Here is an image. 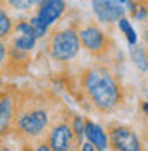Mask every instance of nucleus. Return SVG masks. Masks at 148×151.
Here are the masks:
<instances>
[{
    "instance_id": "obj_1",
    "label": "nucleus",
    "mask_w": 148,
    "mask_h": 151,
    "mask_svg": "<svg viewBox=\"0 0 148 151\" xmlns=\"http://www.w3.org/2000/svg\"><path fill=\"white\" fill-rule=\"evenodd\" d=\"M59 101H54L40 93L17 91L12 136L26 144H40L57 119Z\"/></svg>"
},
{
    "instance_id": "obj_2",
    "label": "nucleus",
    "mask_w": 148,
    "mask_h": 151,
    "mask_svg": "<svg viewBox=\"0 0 148 151\" xmlns=\"http://www.w3.org/2000/svg\"><path fill=\"white\" fill-rule=\"evenodd\" d=\"M81 91L88 103L102 113H114L124 101V89L119 79L103 64H95L81 74Z\"/></svg>"
},
{
    "instance_id": "obj_3",
    "label": "nucleus",
    "mask_w": 148,
    "mask_h": 151,
    "mask_svg": "<svg viewBox=\"0 0 148 151\" xmlns=\"http://www.w3.org/2000/svg\"><path fill=\"white\" fill-rule=\"evenodd\" d=\"M46 52L52 60L60 64L73 62L81 52V41L78 36V29L60 28L46 35Z\"/></svg>"
},
{
    "instance_id": "obj_4",
    "label": "nucleus",
    "mask_w": 148,
    "mask_h": 151,
    "mask_svg": "<svg viewBox=\"0 0 148 151\" xmlns=\"http://www.w3.org/2000/svg\"><path fill=\"white\" fill-rule=\"evenodd\" d=\"M78 36H79V41H81V48H84L90 55L102 57L109 52V45H110L109 35L96 22L83 24L78 29Z\"/></svg>"
},
{
    "instance_id": "obj_5",
    "label": "nucleus",
    "mask_w": 148,
    "mask_h": 151,
    "mask_svg": "<svg viewBox=\"0 0 148 151\" xmlns=\"http://www.w3.org/2000/svg\"><path fill=\"white\" fill-rule=\"evenodd\" d=\"M45 142L52 151L74 150L76 148V137H74L73 127H71V120L67 117H59L46 132Z\"/></svg>"
},
{
    "instance_id": "obj_6",
    "label": "nucleus",
    "mask_w": 148,
    "mask_h": 151,
    "mask_svg": "<svg viewBox=\"0 0 148 151\" xmlns=\"http://www.w3.org/2000/svg\"><path fill=\"white\" fill-rule=\"evenodd\" d=\"M109 148L115 151H141L143 142L138 134L128 125H110L109 129Z\"/></svg>"
},
{
    "instance_id": "obj_7",
    "label": "nucleus",
    "mask_w": 148,
    "mask_h": 151,
    "mask_svg": "<svg viewBox=\"0 0 148 151\" xmlns=\"http://www.w3.org/2000/svg\"><path fill=\"white\" fill-rule=\"evenodd\" d=\"M38 38L35 35V31L31 28L28 19H21L17 22H14V28H12V33L10 36L7 38V47L14 48V50H19V52H33L35 47H36Z\"/></svg>"
},
{
    "instance_id": "obj_8",
    "label": "nucleus",
    "mask_w": 148,
    "mask_h": 151,
    "mask_svg": "<svg viewBox=\"0 0 148 151\" xmlns=\"http://www.w3.org/2000/svg\"><path fill=\"white\" fill-rule=\"evenodd\" d=\"M16 98H17V89L4 88L0 91V139H5V137L12 136Z\"/></svg>"
},
{
    "instance_id": "obj_9",
    "label": "nucleus",
    "mask_w": 148,
    "mask_h": 151,
    "mask_svg": "<svg viewBox=\"0 0 148 151\" xmlns=\"http://www.w3.org/2000/svg\"><path fill=\"white\" fill-rule=\"evenodd\" d=\"M91 9L100 24H114L126 16V9L119 0H91Z\"/></svg>"
},
{
    "instance_id": "obj_10",
    "label": "nucleus",
    "mask_w": 148,
    "mask_h": 151,
    "mask_svg": "<svg viewBox=\"0 0 148 151\" xmlns=\"http://www.w3.org/2000/svg\"><path fill=\"white\" fill-rule=\"evenodd\" d=\"M67 4L65 0H41L36 5V16L45 26H54L59 19L64 16Z\"/></svg>"
},
{
    "instance_id": "obj_11",
    "label": "nucleus",
    "mask_w": 148,
    "mask_h": 151,
    "mask_svg": "<svg viewBox=\"0 0 148 151\" xmlns=\"http://www.w3.org/2000/svg\"><path fill=\"white\" fill-rule=\"evenodd\" d=\"M84 137L86 141H90L95 146V150L105 151L109 150V136L103 131L100 124L93 122L90 119H84Z\"/></svg>"
},
{
    "instance_id": "obj_12",
    "label": "nucleus",
    "mask_w": 148,
    "mask_h": 151,
    "mask_svg": "<svg viewBox=\"0 0 148 151\" xmlns=\"http://www.w3.org/2000/svg\"><path fill=\"white\" fill-rule=\"evenodd\" d=\"M129 58L133 62V65L136 67L139 72H143V74L148 72V53L138 41L129 45Z\"/></svg>"
},
{
    "instance_id": "obj_13",
    "label": "nucleus",
    "mask_w": 148,
    "mask_h": 151,
    "mask_svg": "<svg viewBox=\"0 0 148 151\" xmlns=\"http://www.w3.org/2000/svg\"><path fill=\"white\" fill-rule=\"evenodd\" d=\"M0 5L4 9L14 10V12H28L33 9L31 0H0Z\"/></svg>"
},
{
    "instance_id": "obj_14",
    "label": "nucleus",
    "mask_w": 148,
    "mask_h": 151,
    "mask_svg": "<svg viewBox=\"0 0 148 151\" xmlns=\"http://www.w3.org/2000/svg\"><path fill=\"white\" fill-rule=\"evenodd\" d=\"M117 24H119V29L124 33V36H126V41L133 45V43H136L138 41V35H136V31L133 28V24H131V21L128 16H122V17L117 21Z\"/></svg>"
},
{
    "instance_id": "obj_15",
    "label": "nucleus",
    "mask_w": 148,
    "mask_h": 151,
    "mask_svg": "<svg viewBox=\"0 0 148 151\" xmlns=\"http://www.w3.org/2000/svg\"><path fill=\"white\" fill-rule=\"evenodd\" d=\"M71 127H73L74 137H76V144L79 146L84 141V117L74 115L73 119H71Z\"/></svg>"
},
{
    "instance_id": "obj_16",
    "label": "nucleus",
    "mask_w": 148,
    "mask_h": 151,
    "mask_svg": "<svg viewBox=\"0 0 148 151\" xmlns=\"http://www.w3.org/2000/svg\"><path fill=\"white\" fill-rule=\"evenodd\" d=\"M29 24H31V28H33V31H35V35H36L38 40H43V38H46V35H48V26H45L40 19L36 17V16H33V17H29Z\"/></svg>"
},
{
    "instance_id": "obj_17",
    "label": "nucleus",
    "mask_w": 148,
    "mask_h": 151,
    "mask_svg": "<svg viewBox=\"0 0 148 151\" xmlns=\"http://www.w3.org/2000/svg\"><path fill=\"white\" fill-rule=\"evenodd\" d=\"M7 53H9V47L5 40H0V67H4L5 60H7Z\"/></svg>"
},
{
    "instance_id": "obj_18",
    "label": "nucleus",
    "mask_w": 148,
    "mask_h": 151,
    "mask_svg": "<svg viewBox=\"0 0 148 151\" xmlns=\"http://www.w3.org/2000/svg\"><path fill=\"white\" fill-rule=\"evenodd\" d=\"M78 148H79V150H83V151H95V146H93L90 141H83Z\"/></svg>"
},
{
    "instance_id": "obj_19",
    "label": "nucleus",
    "mask_w": 148,
    "mask_h": 151,
    "mask_svg": "<svg viewBox=\"0 0 148 151\" xmlns=\"http://www.w3.org/2000/svg\"><path fill=\"white\" fill-rule=\"evenodd\" d=\"M4 88H5V83H4V72L0 70V91H2Z\"/></svg>"
},
{
    "instance_id": "obj_20",
    "label": "nucleus",
    "mask_w": 148,
    "mask_h": 151,
    "mask_svg": "<svg viewBox=\"0 0 148 151\" xmlns=\"http://www.w3.org/2000/svg\"><path fill=\"white\" fill-rule=\"evenodd\" d=\"M143 112L148 115V101H143Z\"/></svg>"
},
{
    "instance_id": "obj_21",
    "label": "nucleus",
    "mask_w": 148,
    "mask_h": 151,
    "mask_svg": "<svg viewBox=\"0 0 148 151\" xmlns=\"http://www.w3.org/2000/svg\"><path fill=\"white\" fill-rule=\"evenodd\" d=\"M31 2H33V7H35V5H38V4H40L41 0H31Z\"/></svg>"
},
{
    "instance_id": "obj_22",
    "label": "nucleus",
    "mask_w": 148,
    "mask_h": 151,
    "mask_svg": "<svg viewBox=\"0 0 148 151\" xmlns=\"http://www.w3.org/2000/svg\"><path fill=\"white\" fill-rule=\"evenodd\" d=\"M0 150H4V144H2V139H0Z\"/></svg>"
},
{
    "instance_id": "obj_23",
    "label": "nucleus",
    "mask_w": 148,
    "mask_h": 151,
    "mask_svg": "<svg viewBox=\"0 0 148 151\" xmlns=\"http://www.w3.org/2000/svg\"><path fill=\"white\" fill-rule=\"evenodd\" d=\"M139 2H148V0H139Z\"/></svg>"
}]
</instances>
